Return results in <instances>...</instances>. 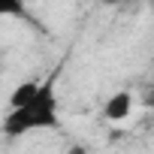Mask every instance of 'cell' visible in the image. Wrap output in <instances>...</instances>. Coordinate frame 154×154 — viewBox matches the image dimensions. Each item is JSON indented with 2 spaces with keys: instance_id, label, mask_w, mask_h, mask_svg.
<instances>
[{
  "instance_id": "5b68a950",
  "label": "cell",
  "mask_w": 154,
  "mask_h": 154,
  "mask_svg": "<svg viewBox=\"0 0 154 154\" xmlns=\"http://www.w3.org/2000/svg\"><path fill=\"white\" fill-rule=\"evenodd\" d=\"M106 3H124V0H106Z\"/></svg>"
},
{
  "instance_id": "3957f363",
  "label": "cell",
  "mask_w": 154,
  "mask_h": 154,
  "mask_svg": "<svg viewBox=\"0 0 154 154\" xmlns=\"http://www.w3.org/2000/svg\"><path fill=\"white\" fill-rule=\"evenodd\" d=\"M3 18H24V21H30L27 3L24 0H0V21Z\"/></svg>"
},
{
  "instance_id": "6da1fadb",
  "label": "cell",
  "mask_w": 154,
  "mask_h": 154,
  "mask_svg": "<svg viewBox=\"0 0 154 154\" xmlns=\"http://www.w3.org/2000/svg\"><path fill=\"white\" fill-rule=\"evenodd\" d=\"M57 79L60 72H51L48 79H36L33 91L9 103L0 133L9 139H21L27 133H42V130H60V97H57Z\"/></svg>"
},
{
  "instance_id": "277c9868",
  "label": "cell",
  "mask_w": 154,
  "mask_h": 154,
  "mask_svg": "<svg viewBox=\"0 0 154 154\" xmlns=\"http://www.w3.org/2000/svg\"><path fill=\"white\" fill-rule=\"evenodd\" d=\"M72 154H88V151L85 148H72Z\"/></svg>"
},
{
  "instance_id": "7a4b0ae2",
  "label": "cell",
  "mask_w": 154,
  "mask_h": 154,
  "mask_svg": "<svg viewBox=\"0 0 154 154\" xmlns=\"http://www.w3.org/2000/svg\"><path fill=\"white\" fill-rule=\"evenodd\" d=\"M130 112H133V94H130L127 88L115 91V94L103 103V118H106V121H124V118H130Z\"/></svg>"
}]
</instances>
